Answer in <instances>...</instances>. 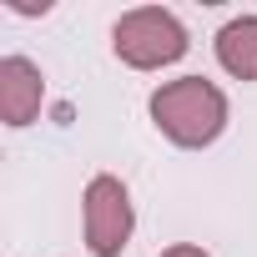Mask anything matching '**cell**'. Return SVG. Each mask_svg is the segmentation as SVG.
Returning <instances> with one entry per match:
<instances>
[{
  "label": "cell",
  "mask_w": 257,
  "mask_h": 257,
  "mask_svg": "<svg viewBox=\"0 0 257 257\" xmlns=\"http://www.w3.org/2000/svg\"><path fill=\"white\" fill-rule=\"evenodd\" d=\"M86 247L96 257H116L137 232V207H132V192H126L121 177L101 172L86 182Z\"/></svg>",
  "instance_id": "3957f363"
},
{
  "label": "cell",
  "mask_w": 257,
  "mask_h": 257,
  "mask_svg": "<svg viewBox=\"0 0 257 257\" xmlns=\"http://www.w3.org/2000/svg\"><path fill=\"white\" fill-rule=\"evenodd\" d=\"M111 51L132 71H162L187 56V26L167 6H137L111 26Z\"/></svg>",
  "instance_id": "7a4b0ae2"
},
{
  "label": "cell",
  "mask_w": 257,
  "mask_h": 257,
  "mask_svg": "<svg viewBox=\"0 0 257 257\" xmlns=\"http://www.w3.org/2000/svg\"><path fill=\"white\" fill-rule=\"evenodd\" d=\"M217 66L237 81H257V16H232L217 31Z\"/></svg>",
  "instance_id": "5b68a950"
},
{
  "label": "cell",
  "mask_w": 257,
  "mask_h": 257,
  "mask_svg": "<svg viewBox=\"0 0 257 257\" xmlns=\"http://www.w3.org/2000/svg\"><path fill=\"white\" fill-rule=\"evenodd\" d=\"M152 121L157 132L187 152H202L212 147L222 132H227V96L217 81L207 76H177V81H162L152 91Z\"/></svg>",
  "instance_id": "6da1fadb"
},
{
  "label": "cell",
  "mask_w": 257,
  "mask_h": 257,
  "mask_svg": "<svg viewBox=\"0 0 257 257\" xmlns=\"http://www.w3.org/2000/svg\"><path fill=\"white\" fill-rule=\"evenodd\" d=\"M162 257H207V252H202L197 242H177V247H167Z\"/></svg>",
  "instance_id": "8992f818"
},
{
  "label": "cell",
  "mask_w": 257,
  "mask_h": 257,
  "mask_svg": "<svg viewBox=\"0 0 257 257\" xmlns=\"http://www.w3.org/2000/svg\"><path fill=\"white\" fill-rule=\"evenodd\" d=\"M46 101V76L31 56H6L0 61V116L6 126H31Z\"/></svg>",
  "instance_id": "277c9868"
}]
</instances>
